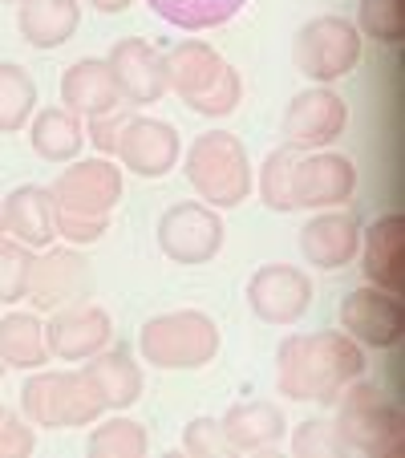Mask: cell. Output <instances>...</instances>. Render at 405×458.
Segmentation results:
<instances>
[{"label": "cell", "mask_w": 405, "mask_h": 458, "mask_svg": "<svg viewBox=\"0 0 405 458\" xmlns=\"http://www.w3.org/2000/svg\"><path fill=\"white\" fill-rule=\"evenodd\" d=\"M81 25V0H17V33L33 49H61Z\"/></svg>", "instance_id": "obj_21"}, {"label": "cell", "mask_w": 405, "mask_h": 458, "mask_svg": "<svg viewBox=\"0 0 405 458\" xmlns=\"http://www.w3.org/2000/svg\"><path fill=\"white\" fill-rule=\"evenodd\" d=\"M0 418H4V402H0Z\"/></svg>", "instance_id": "obj_43"}, {"label": "cell", "mask_w": 405, "mask_h": 458, "mask_svg": "<svg viewBox=\"0 0 405 458\" xmlns=\"http://www.w3.org/2000/svg\"><path fill=\"white\" fill-rule=\"evenodd\" d=\"M29 142H33L37 158H45V163H73L86 147V122L65 106H45V110L33 114Z\"/></svg>", "instance_id": "obj_25"}, {"label": "cell", "mask_w": 405, "mask_h": 458, "mask_svg": "<svg viewBox=\"0 0 405 458\" xmlns=\"http://www.w3.org/2000/svg\"><path fill=\"white\" fill-rule=\"evenodd\" d=\"M0 4H17V0H0Z\"/></svg>", "instance_id": "obj_42"}, {"label": "cell", "mask_w": 405, "mask_h": 458, "mask_svg": "<svg viewBox=\"0 0 405 458\" xmlns=\"http://www.w3.org/2000/svg\"><path fill=\"white\" fill-rule=\"evenodd\" d=\"M150 446L147 426L126 418L122 410H114V418H97L94 430L86 438V454L89 458H142Z\"/></svg>", "instance_id": "obj_28"}, {"label": "cell", "mask_w": 405, "mask_h": 458, "mask_svg": "<svg viewBox=\"0 0 405 458\" xmlns=\"http://www.w3.org/2000/svg\"><path fill=\"white\" fill-rule=\"evenodd\" d=\"M53 208L73 211V216H110L122 203V166H114L105 155L73 158L57 182L49 187Z\"/></svg>", "instance_id": "obj_9"}, {"label": "cell", "mask_w": 405, "mask_h": 458, "mask_svg": "<svg viewBox=\"0 0 405 458\" xmlns=\"http://www.w3.org/2000/svg\"><path fill=\"white\" fill-rule=\"evenodd\" d=\"M357 248H361V219L353 211H320L300 227V251L312 268L336 272L353 264Z\"/></svg>", "instance_id": "obj_18"}, {"label": "cell", "mask_w": 405, "mask_h": 458, "mask_svg": "<svg viewBox=\"0 0 405 458\" xmlns=\"http://www.w3.org/2000/svg\"><path fill=\"white\" fill-rule=\"evenodd\" d=\"M4 373H9V369H4V361H0V377H4Z\"/></svg>", "instance_id": "obj_41"}, {"label": "cell", "mask_w": 405, "mask_h": 458, "mask_svg": "<svg viewBox=\"0 0 405 458\" xmlns=\"http://www.w3.org/2000/svg\"><path fill=\"white\" fill-rule=\"evenodd\" d=\"M240 102H243V81L232 65H224V73L215 78V86H211L203 98H195L187 110L203 114V118H227V114L240 110Z\"/></svg>", "instance_id": "obj_33"}, {"label": "cell", "mask_w": 405, "mask_h": 458, "mask_svg": "<svg viewBox=\"0 0 405 458\" xmlns=\"http://www.w3.org/2000/svg\"><path fill=\"white\" fill-rule=\"evenodd\" d=\"M224 434L232 442L235 454H256V450H272L284 438V410L276 402L251 398V402H235L224 414Z\"/></svg>", "instance_id": "obj_23"}, {"label": "cell", "mask_w": 405, "mask_h": 458, "mask_svg": "<svg viewBox=\"0 0 405 458\" xmlns=\"http://www.w3.org/2000/svg\"><path fill=\"white\" fill-rule=\"evenodd\" d=\"M336 438L345 454L365 458H401L405 454V418L401 406L373 381H349L336 394Z\"/></svg>", "instance_id": "obj_2"}, {"label": "cell", "mask_w": 405, "mask_h": 458, "mask_svg": "<svg viewBox=\"0 0 405 458\" xmlns=\"http://www.w3.org/2000/svg\"><path fill=\"white\" fill-rule=\"evenodd\" d=\"M349 126L345 98L328 86H308L284 110V147L292 150H328Z\"/></svg>", "instance_id": "obj_10"}, {"label": "cell", "mask_w": 405, "mask_h": 458, "mask_svg": "<svg viewBox=\"0 0 405 458\" xmlns=\"http://www.w3.org/2000/svg\"><path fill=\"white\" fill-rule=\"evenodd\" d=\"M187 182L195 195L215 211L240 208L251 195V158L235 134L227 130H203L187 147Z\"/></svg>", "instance_id": "obj_4"}, {"label": "cell", "mask_w": 405, "mask_h": 458, "mask_svg": "<svg viewBox=\"0 0 405 458\" xmlns=\"http://www.w3.org/2000/svg\"><path fill=\"white\" fill-rule=\"evenodd\" d=\"M61 106L73 110L78 118H97V114H110L118 106H126L105 57H81L61 73Z\"/></svg>", "instance_id": "obj_19"}, {"label": "cell", "mask_w": 405, "mask_h": 458, "mask_svg": "<svg viewBox=\"0 0 405 458\" xmlns=\"http://www.w3.org/2000/svg\"><path fill=\"white\" fill-rule=\"evenodd\" d=\"M292 191H296V211H328L353 199L357 191V166L349 155L336 150H308L296 158V174H292Z\"/></svg>", "instance_id": "obj_13"}, {"label": "cell", "mask_w": 405, "mask_h": 458, "mask_svg": "<svg viewBox=\"0 0 405 458\" xmlns=\"http://www.w3.org/2000/svg\"><path fill=\"white\" fill-rule=\"evenodd\" d=\"M248 304L264 325H296L312 304V276L296 264H264L248 280Z\"/></svg>", "instance_id": "obj_12"}, {"label": "cell", "mask_w": 405, "mask_h": 458, "mask_svg": "<svg viewBox=\"0 0 405 458\" xmlns=\"http://www.w3.org/2000/svg\"><path fill=\"white\" fill-rule=\"evenodd\" d=\"M130 118H134V106H118V110H110V114H97V118H81V122H86L89 142H94L102 155H114V150H118L122 130H126Z\"/></svg>", "instance_id": "obj_37"}, {"label": "cell", "mask_w": 405, "mask_h": 458, "mask_svg": "<svg viewBox=\"0 0 405 458\" xmlns=\"http://www.w3.org/2000/svg\"><path fill=\"white\" fill-rule=\"evenodd\" d=\"M147 4L166 25L187 29V33H203V29H219L227 21H235L248 0H147Z\"/></svg>", "instance_id": "obj_27"}, {"label": "cell", "mask_w": 405, "mask_h": 458, "mask_svg": "<svg viewBox=\"0 0 405 458\" xmlns=\"http://www.w3.org/2000/svg\"><path fill=\"white\" fill-rule=\"evenodd\" d=\"M0 235H4V199H0Z\"/></svg>", "instance_id": "obj_40"}, {"label": "cell", "mask_w": 405, "mask_h": 458, "mask_svg": "<svg viewBox=\"0 0 405 458\" xmlns=\"http://www.w3.org/2000/svg\"><path fill=\"white\" fill-rule=\"evenodd\" d=\"M280 394L292 402H325L333 406L349 381L365 377V349L345 329L292 333L280 341Z\"/></svg>", "instance_id": "obj_1"}, {"label": "cell", "mask_w": 405, "mask_h": 458, "mask_svg": "<svg viewBox=\"0 0 405 458\" xmlns=\"http://www.w3.org/2000/svg\"><path fill=\"white\" fill-rule=\"evenodd\" d=\"M94 293V272H89V259L81 256L73 243L65 248H41L33 256V272H29V304L37 312H57L70 309V304L89 301Z\"/></svg>", "instance_id": "obj_7"}, {"label": "cell", "mask_w": 405, "mask_h": 458, "mask_svg": "<svg viewBox=\"0 0 405 458\" xmlns=\"http://www.w3.org/2000/svg\"><path fill=\"white\" fill-rule=\"evenodd\" d=\"M163 65H166V89H174L190 106L195 98H203L215 86V78L224 73L227 61L219 57L215 45L190 37V41H179L174 49L163 53Z\"/></svg>", "instance_id": "obj_22"}, {"label": "cell", "mask_w": 405, "mask_h": 458, "mask_svg": "<svg viewBox=\"0 0 405 458\" xmlns=\"http://www.w3.org/2000/svg\"><path fill=\"white\" fill-rule=\"evenodd\" d=\"M4 235L21 240L33 251L49 248L57 240V208H53L49 187L25 182V187L9 191V199H4Z\"/></svg>", "instance_id": "obj_20"}, {"label": "cell", "mask_w": 405, "mask_h": 458, "mask_svg": "<svg viewBox=\"0 0 405 458\" xmlns=\"http://www.w3.org/2000/svg\"><path fill=\"white\" fill-rule=\"evenodd\" d=\"M341 329L361 349H397L405 337V304L385 288H357L341 304Z\"/></svg>", "instance_id": "obj_11"}, {"label": "cell", "mask_w": 405, "mask_h": 458, "mask_svg": "<svg viewBox=\"0 0 405 458\" xmlns=\"http://www.w3.org/2000/svg\"><path fill=\"white\" fill-rule=\"evenodd\" d=\"M110 232V216H73V211H57V235L73 248L97 243Z\"/></svg>", "instance_id": "obj_38"}, {"label": "cell", "mask_w": 405, "mask_h": 458, "mask_svg": "<svg viewBox=\"0 0 405 458\" xmlns=\"http://www.w3.org/2000/svg\"><path fill=\"white\" fill-rule=\"evenodd\" d=\"M114 155L122 158V166H126L130 174H139V179H166L182 158V139L171 122L134 114V118L126 122V130H122Z\"/></svg>", "instance_id": "obj_14"}, {"label": "cell", "mask_w": 405, "mask_h": 458, "mask_svg": "<svg viewBox=\"0 0 405 458\" xmlns=\"http://www.w3.org/2000/svg\"><path fill=\"white\" fill-rule=\"evenodd\" d=\"M361 45H365V37L357 33V25L349 17L320 13V17L304 21L296 29L292 61L312 86H333V81L349 78L361 65Z\"/></svg>", "instance_id": "obj_6"}, {"label": "cell", "mask_w": 405, "mask_h": 458, "mask_svg": "<svg viewBox=\"0 0 405 458\" xmlns=\"http://www.w3.org/2000/svg\"><path fill=\"white\" fill-rule=\"evenodd\" d=\"M292 454L296 458H336V454H345V450H341V438H336L333 422L308 418V422H300L292 434Z\"/></svg>", "instance_id": "obj_35"}, {"label": "cell", "mask_w": 405, "mask_h": 458, "mask_svg": "<svg viewBox=\"0 0 405 458\" xmlns=\"http://www.w3.org/2000/svg\"><path fill=\"white\" fill-rule=\"evenodd\" d=\"M37 114V81L25 65L0 61V134H17Z\"/></svg>", "instance_id": "obj_29"}, {"label": "cell", "mask_w": 405, "mask_h": 458, "mask_svg": "<svg viewBox=\"0 0 405 458\" xmlns=\"http://www.w3.org/2000/svg\"><path fill=\"white\" fill-rule=\"evenodd\" d=\"M357 33L373 37L377 45H401L405 37V0H361Z\"/></svg>", "instance_id": "obj_31"}, {"label": "cell", "mask_w": 405, "mask_h": 458, "mask_svg": "<svg viewBox=\"0 0 405 458\" xmlns=\"http://www.w3.org/2000/svg\"><path fill=\"white\" fill-rule=\"evenodd\" d=\"M37 446V426L25 414H9L0 418V458H29Z\"/></svg>", "instance_id": "obj_36"}, {"label": "cell", "mask_w": 405, "mask_h": 458, "mask_svg": "<svg viewBox=\"0 0 405 458\" xmlns=\"http://www.w3.org/2000/svg\"><path fill=\"white\" fill-rule=\"evenodd\" d=\"M33 248H25L13 235H0V304H17L29 293V272H33Z\"/></svg>", "instance_id": "obj_32"}, {"label": "cell", "mask_w": 405, "mask_h": 458, "mask_svg": "<svg viewBox=\"0 0 405 458\" xmlns=\"http://www.w3.org/2000/svg\"><path fill=\"white\" fill-rule=\"evenodd\" d=\"M182 450L195 458H232L235 454L224 426L215 418H190L187 430H182Z\"/></svg>", "instance_id": "obj_34"}, {"label": "cell", "mask_w": 405, "mask_h": 458, "mask_svg": "<svg viewBox=\"0 0 405 458\" xmlns=\"http://www.w3.org/2000/svg\"><path fill=\"white\" fill-rule=\"evenodd\" d=\"M296 158H300V150L292 147H276L272 155L264 158V166H259V199H264L267 211H280V216H288V211H296V191H292V174H296Z\"/></svg>", "instance_id": "obj_30"}, {"label": "cell", "mask_w": 405, "mask_h": 458, "mask_svg": "<svg viewBox=\"0 0 405 458\" xmlns=\"http://www.w3.org/2000/svg\"><path fill=\"white\" fill-rule=\"evenodd\" d=\"M357 251H361L365 284L401 296L405 288V216L401 211H389V216L373 219L369 227H361V248Z\"/></svg>", "instance_id": "obj_17"}, {"label": "cell", "mask_w": 405, "mask_h": 458, "mask_svg": "<svg viewBox=\"0 0 405 458\" xmlns=\"http://www.w3.org/2000/svg\"><path fill=\"white\" fill-rule=\"evenodd\" d=\"M81 365H86V373L97 381V389H102L105 410H130L142 398V389H147V373H142V365L130 357V349L105 345L102 353H94Z\"/></svg>", "instance_id": "obj_24"}, {"label": "cell", "mask_w": 405, "mask_h": 458, "mask_svg": "<svg viewBox=\"0 0 405 458\" xmlns=\"http://www.w3.org/2000/svg\"><path fill=\"white\" fill-rule=\"evenodd\" d=\"M139 353L155 369H203L219 357V325L198 309L158 312L142 325Z\"/></svg>", "instance_id": "obj_5"}, {"label": "cell", "mask_w": 405, "mask_h": 458, "mask_svg": "<svg viewBox=\"0 0 405 458\" xmlns=\"http://www.w3.org/2000/svg\"><path fill=\"white\" fill-rule=\"evenodd\" d=\"M105 65H110L126 106L139 110V106L163 102L166 65H163V53H158L147 37H122V41H114L110 53H105Z\"/></svg>", "instance_id": "obj_15"}, {"label": "cell", "mask_w": 405, "mask_h": 458, "mask_svg": "<svg viewBox=\"0 0 405 458\" xmlns=\"http://www.w3.org/2000/svg\"><path fill=\"white\" fill-rule=\"evenodd\" d=\"M110 312L89 301L49 312V325H45V345H49V357H57V361H89L94 353H102L110 345Z\"/></svg>", "instance_id": "obj_16"}, {"label": "cell", "mask_w": 405, "mask_h": 458, "mask_svg": "<svg viewBox=\"0 0 405 458\" xmlns=\"http://www.w3.org/2000/svg\"><path fill=\"white\" fill-rule=\"evenodd\" d=\"M0 361L4 369L33 373L53 361L49 345H45V320L37 312H4L0 317Z\"/></svg>", "instance_id": "obj_26"}, {"label": "cell", "mask_w": 405, "mask_h": 458, "mask_svg": "<svg viewBox=\"0 0 405 458\" xmlns=\"http://www.w3.org/2000/svg\"><path fill=\"white\" fill-rule=\"evenodd\" d=\"M21 414L45 430H73V426H94L105 414V398L86 365L33 369V377L21 389Z\"/></svg>", "instance_id": "obj_3"}, {"label": "cell", "mask_w": 405, "mask_h": 458, "mask_svg": "<svg viewBox=\"0 0 405 458\" xmlns=\"http://www.w3.org/2000/svg\"><path fill=\"white\" fill-rule=\"evenodd\" d=\"M89 9H97V13H105V17H114V13H126L134 0H86Z\"/></svg>", "instance_id": "obj_39"}, {"label": "cell", "mask_w": 405, "mask_h": 458, "mask_svg": "<svg viewBox=\"0 0 405 458\" xmlns=\"http://www.w3.org/2000/svg\"><path fill=\"white\" fill-rule=\"evenodd\" d=\"M224 235H227L224 219L207 203H174L158 219V248H163V256L171 264H187V268L215 259L219 248H224Z\"/></svg>", "instance_id": "obj_8"}]
</instances>
